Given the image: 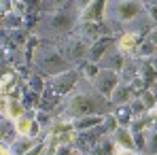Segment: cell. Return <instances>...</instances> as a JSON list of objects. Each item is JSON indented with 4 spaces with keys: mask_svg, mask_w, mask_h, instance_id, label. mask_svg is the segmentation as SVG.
Returning a JSON list of instances; mask_svg holds the SVG:
<instances>
[{
    "mask_svg": "<svg viewBox=\"0 0 157 155\" xmlns=\"http://www.w3.org/2000/svg\"><path fill=\"white\" fill-rule=\"evenodd\" d=\"M85 83L78 81L77 91L68 96V100L64 104V115L66 119H83V117H94V115H102L106 117V113L113 108V104L108 98H104L102 94H98L91 83L87 79H83Z\"/></svg>",
    "mask_w": 157,
    "mask_h": 155,
    "instance_id": "6da1fadb",
    "label": "cell"
},
{
    "mask_svg": "<svg viewBox=\"0 0 157 155\" xmlns=\"http://www.w3.org/2000/svg\"><path fill=\"white\" fill-rule=\"evenodd\" d=\"M78 21H81V9H77V4H62V9L45 13L34 30L38 36L47 41H59L68 36L78 26Z\"/></svg>",
    "mask_w": 157,
    "mask_h": 155,
    "instance_id": "7a4b0ae2",
    "label": "cell"
},
{
    "mask_svg": "<svg viewBox=\"0 0 157 155\" xmlns=\"http://www.w3.org/2000/svg\"><path fill=\"white\" fill-rule=\"evenodd\" d=\"M32 64L36 72L47 75V77H59L72 70V64H68L59 47H53V45H38L32 55Z\"/></svg>",
    "mask_w": 157,
    "mask_h": 155,
    "instance_id": "3957f363",
    "label": "cell"
},
{
    "mask_svg": "<svg viewBox=\"0 0 157 155\" xmlns=\"http://www.w3.org/2000/svg\"><path fill=\"white\" fill-rule=\"evenodd\" d=\"M144 13V4L140 2H104V21L108 28L130 26L134 19H138Z\"/></svg>",
    "mask_w": 157,
    "mask_h": 155,
    "instance_id": "277c9868",
    "label": "cell"
},
{
    "mask_svg": "<svg viewBox=\"0 0 157 155\" xmlns=\"http://www.w3.org/2000/svg\"><path fill=\"white\" fill-rule=\"evenodd\" d=\"M59 51L66 57L68 64H75L78 60H87V55H89V43L85 38H70L64 45H59Z\"/></svg>",
    "mask_w": 157,
    "mask_h": 155,
    "instance_id": "5b68a950",
    "label": "cell"
},
{
    "mask_svg": "<svg viewBox=\"0 0 157 155\" xmlns=\"http://www.w3.org/2000/svg\"><path fill=\"white\" fill-rule=\"evenodd\" d=\"M89 83H91V87H94L98 94H102L104 98H110V94H113V91L117 89V85L121 83V77H119L117 72H110V70H100Z\"/></svg>",
    "mask_w": 157,
    "mask_h": 155,
    "instance_id": "8992f818",
    "label": "cell"
},
{
    "mask_svg": "<svg viewBox=\"0 0 157 155\" xmlns=\"http://www.w3.org/2000/svg\"><path fill=\"white\" fill-rule=\"evenodd\" d=\"M125 66H128L125 55L119 51L117 47H110V49L106 51V55L98 62V68H100V70H110V72H117V75H119Z\"/></svg>",
    "mask_w": 157,
    "mask_h": 155,
    "instance_id": "52a82bcc",
    "label": "cell"
},
{
    "mask_svg": "<svg viewBox=\"0 0 157 155\" xmlns=\"http://www.w3.org/2000/svg\"><path fill=\"white\" fill-rule=\"evenodd\" d=\"M110 140H113L115 149L136 151V138H134V134H132L130 128H115L110 132Z\"/></svg>",
    "mask_w": 157,
    "mask_h": 155,
    "instance_id": "ba28073f",
    "label": "cell"
},
{
    "mask_svg": "<svg viewBox=\"0 0 157 155\" xmlns=\"http://www.w3.org/2000/svg\"><path fill=\"white\" fill-rule=\"evenodd\" d=\"M134 98H132V89L130 85H125V83H119L117 85V89L110 94V104L113 106H128Z\"/></svg>",
    "mask_w": 157,
    "mask_h": 155,
    "instance_id": "9c48e42d",
    "label": "cell"
},
{
    "mask_svg": "<svg viewBox=\"0 0 157 155\" xmlns=\"http://www.w3.org/2000/svg\"><path fill=\"white\" fill-rule=\"evenodd\" d=\"M78 75L75 72V70H68V72H64V75H59V77H55V81H53V87L57 89V91H68L70 87H77L78 85Z\"/></svg>",
    "mask_w": 157,
    "mask_h": 155,
    "instance_id": "30bf717a",
    "label": "cell"
},
{
    "mask_svg": "<svg viewBox=\"0 0 157 155\" xmlns=\"http://www.w3.org/2000/svg\"><path fill=\"white\" fill-rule=\"evenodd\" d=\"M144 142H142V151L147 155H155L157 153V126H147L140 132Z\"/></svg>",
    "mask_w": 157,
    "mask_h": 155,
    "instance_id": "8fae6325",
    "label": "cell"
},
{
    "mask_svg": "<svg viewBox=\"0 0 157 155\" xmlns=\"http://www.w3.org/2000/svg\"><path fill=\"white\" fill-rule=\"evenodd\" d=\"M4 117L11 121H17L19 117H24V104L17 98H6V108H4Z\"/></svg>",
    "mask_w": 157,
    "mask_h": 155,
    "instance_id": "7c38bea8",
    "label": "cell"
},
{
    "mask_svg": "<svg viewBox=\"0 0 157 155\" xmlns=\"http://www.w3.org/2000/svg\"><path fill=\"white\" fill-rule=\"evenodd\" d=\"M119 51L123 53H130L136 49V34H132V32H123L121 36H119V41H117V45H115Z\"/></svg>",
    "mask_w": 157,
    "mask_h": 155,
    "instance_id": "4fadbf2b",
    "label": "cell"
},
{
    "mask_svg": "<svg viewBox=\"0 0 157 155\" xmlns=\"http://www.w3.org/2000/svg\"><path fill=\"white\" fill-rule=\"evenodd\" d=\"M15 123H11V119L6 117H0V140L2 142H15Z\"/></svg>",
    "mask_w": 157,
    "mask_h": 155,
    "instance_id": "5bb4252c",
    "label": "cell"
},
{
    "mask_svg": "<svg viewBox=\"0 0 157 155\" xmlns=\"http://www.w3.org/2000/svg\"><path fill=\"white\" fill-rule=\"evenodd\" d=\"M34 145H36L34 138H24V136H19V138H15V142H13V155H28V151H30Z\"/></svg>",
    "mask_w": 157,
    "mask_h": 155,
    "instance_id": "9a60e30c",
    "label": "cell"
},
{
    "mask_svg": "<svg viewBox=\"0 0 157 155\" xmlns=\"http://www.w3.org/2000/svg\"><path fill=\"white\" fill-rule=\"evenodd\" d=\"M104 121H106V117H102V115L83 117V119H78V121H77V130H78V132H87V130L94 128V126H102Z\"/></svg>",
    "mask_w": 157,
    "mask_h": 155,
    "instance_id": "2e32d148",
    "label": "cell"
},
{
    "mask_svg": "<svg viewBox=\"0 0 157 155\" xmlns=\"http://www.w3.org/2000/svg\"><path fill=\"white\" fill-rule=\"evenodd\" d=\"M32 126H34V121H32V117H19L17 121H15V132H17V136H24V138H30V132H32Z\"/></svg>",
    "mask_w": 157,
    "mask_h": 155,
    "instance_id": "e0dca14e",
    "label": "cell"
},
{
    "mask_svg": "<svg viewBox=\"0 0 157 155\" xmlns=\"http://www.w3.org/2000/svg\"><path fill=\"white\" fill-rule=\"evenodd\" d=\"M138 53H140V55H155V53H157V47L151 43V41H147L144 45H140Z\"/></svg>",
    "mask_w": 157,
    "mask_h": 155,
    "instance_id": "ac0fdd59",
    "label": "cell"
},
{
    "mask_svg": "<svg viewBox=\"0 0 157 155\" xmlns=\"http://www.w3.org/2000/svg\"><path fill=\"white\" fill-rule=\"evenodd\" d=\"M9 85H13V75H2V77H0V94H2Z\"/></svg>",
    "mask_w": 157,
    "mask_h": 155,
    "instance_id": "d6986e66",
    "label": "cell"
},
{
    "mask_svg": "<svg viewBox=\"0 0 157 155\" xmlns=\"http://www.w3.org/2000/svg\"><path fill=\"white\" fill-rule=\"evenodd\" d=\"M15 11V4L13 2H0V13L2 15H11Z\"/></svg>",
    "mask_w": 157,
    "mask_h": 155,
    "instance_id": "ffe728a7",
    "label": "cell"
},
{
    "mask_svg": "<svg viewBox=\"0 0 157 155\" xmlns=\"http://www.w3.org/2000/svg\"><path fill=\"white\" fill-rule=\"evenodd\" d=\"M24 98H26V104H36L38 102V94H36V91H26Z\"/></svg>",
    "mask_w": 157,
    "mask_h": 155,
    "instance_id": "44dd1931",
    "label": "cell"
},
{
    "mask_svg": "<svg viewBox=\"0 0 157 155\" xmlns=\"http://www.w3.org/2000/svg\"><path fill=\"white\" fill-rule=\"evenodd\" d=\"M30 85H32V91H40V89H43V83H40V79H38V77L32 79V83H30Z\"/></svg>",
    "mask_w": 157,
    "mask_h": 155,
    "instance_id": "7402d4cb",
    "label": "cell"
},
{
    "mask_svg": "<svg viewBox=\"0 0 157 155\" xmlns=\"http://www.w3.org/2000/svg\"><path fill=\"white\" fill-rule=\"evenodd\" d=\"M113 155H136V151H128V149H117Z\"/></svg>",
    "mask_w": 157,
    "mask_h": 155,
    "instance_id": "603a6c76",
    "label": "cell"
},
{
    "mask_svg": "<svg viewBox=\"0 0 157 155\" xmlns=\"http://www.w3.org/2000/svg\"><path fill=\"white\" fill-rule=\"evenodd\" d=\"M149 41H151V43H153V45L157 47V30H151V36H149Z\"/></svg>",
    "mask_w": 157,
    "mask_h": 155,
    "instance_id": "cb8c5ba5",
    "label": "cell"
},
{
    "mask_svg": "<svg viewBox=\"0 0 157 155\" xmlns=\"http://www.w3.org/2000/svg\"><path fill=\"white\" fill-rule=\"evenodd\" d=\"M0 155H13V151H9V149H6V147L0 142Z\"/></svg>",
    "mask_w": 157,
    "mask_h": 155,
    "instance_id": "d4e9b609",
    "label": "cell"
},
{
    "mask_svg": "<svg viewBox=\"0 0 157 155\" xmlns=\"http://www.w3.org/2000/svg\"><path fill=\"white\" fill-rule=\"evenodd\" d=\"M151 94H153V96H157V83L153 85V89H151Z\"/></svg>",
    "mask_w": 157,
    "mask_h": 155,
    "instance_id": "484cf974",
    "label": "cell"
},
{
    "mask_svg": "<svg viewBox=\"0 0 157 155\" xmlns=\"http://www.w3.org/2000/svg\"><path fill=\"white\" fill-rule=\"evenodd\" d=\"M151 113H153V115H155V119H157V106H155V108H153V110H151Z\"/></svg>",
    "mask_w": 157,
    "mask_h": 155,
    "instance_id": "4316f807",
    "label": "cell"
},
{
    "mask_svg": "<svg viewBox=\"0 0 157 155\" xmlns=\"http://www.w3.org/2000/svg\"><path fill=\"white\" fill-rule=\"evenodd\" d=\"M75 155H83V153H78V151H77V153H75Z\"/></svg>",
    "mask_w": 157,
    "mask_h": 155,
    "instance_id": "83f0119b",
    "label": "cell"
}]
</instances>
